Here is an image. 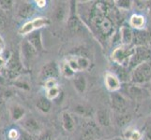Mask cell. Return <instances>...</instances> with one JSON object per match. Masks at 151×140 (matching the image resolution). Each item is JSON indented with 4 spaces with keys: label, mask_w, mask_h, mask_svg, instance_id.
I'll return each mask as SVG.
<instances>
[{
    "label": "cell",
    "mask_w": 151,
    "mask_h": 140,
    "mask_svg": "<svg viewBox=\"0 0 151 140\" xmlns=\"http://www.w3.org/2000/svg\"><path fill=\"white\" fill-rule=\"evenodd\" d=\"M35 29L32 25V23H31V21H28L25 23H24L22 26H21L18 30V33L21 35V36H24V37H27L29 34H31L32 32H34Z\"/></svg>",
    "instance_id": "32"
},
{
    "label": "cell",
    "mask_w": 151,
    "mask_h": 140,
    "mask_svg": "<svg viewBox=\"0 0 151 140\" xmlns=\"http://www.w3.org/2000/svg\"><path fill=\"white\" fill-rule=\"evenodd\" d=\"M5 107H6V106H5V100L2 97H0V120H1L4 115Z\"/></svg>",
    "instance_id": "40"
},
{
    "label": "cell",
    "mask_w": 151,
    "mask_h": 140,
    "mask_svg": "<svg viewBox=\"0 0 151 140\" xmlns=\"http://www.w3.org/2000/svg\"><path fill=\"white\" fill-rule=\"evenodd\" d=\"M72 84H73V87L78 95H83L86 92L87 88V80L85 76H83L82 74H76L72 79Z\"/></svg>",
    "instance_id": "19"
},
{
    "label": "cell",
    "mask_w": 151,
    "mask_h": 140,
    "mask_svg": "<svg viewBox=\"0 0 151 140\" xmlns=\"http://www.w3.org/2000/svg\"><path fill=\"white\" fill-rule=\"evenodd\" d=\"M0 44H1V45H5V43H4V39L2 38L1 36H0Z\"/></svg>",
    "instance_id": "45"
},
{
    "label": "cell",
    "mask_w": 151,
    "mask_h": 140,
    "mask_svg": "<svg viewBox=\"0 0 151 140\" xmlns=\"http://www.w3.org/2000/svg\"><path fill=\"white\" fill-rule=\"evenodd\" d=\"M111 104L112 107L114 109L116 113H124L126 112V108L128 107V100L125 96L117 92H111Z\"/></svg>",
    "instance_id": "10"
},
{
    "label": "cell",
    "mask_w": 151,
    "mask_h": 140,
    "mask_svg": "<svg viewBox=\"0 0 151 140\" xmlns=\"http://www.w3.org/2000/svg\"><path fill=\"white\" fill-rule=\"evenodd\" d=\"M6 25V17L2 13H0V28L4 27Z\"/></svg>",
    "instance_id": "41"
},
{
    "label": "cell",
    "mask_w": 151,
    "mask_h": 140,
    "mask_svg": "<svg viewBox=\"0 0 151 140\" xmlns=\"http://www.w3.org/2000/svg\"><path fill=\"white\" fill-rule=\"evenodd\" d=\"M38 55V53L35 50V49L31 46L27 39H24L21 43V54L25 61H31L33 60L36 56Z\"/></svg>",
    "instance_id": "18"
},
{
    "label": "cell",
    "mask_w": 151,
    "mask_h": 140,
    "mask_svg": "<svg viewBox=\"0 0 151 140\" xmlns=\"http://www.w3.org/2000/svg\"><path fill=\"white\" fill-rule=\"evenodd\" d=\"M25 39L28 41V43L33 47L37 53H42L44 50L43 41H42V35H41V30H36L28 36L25 37Z\"/></svg>",
    "instance_id": "11"
},
{
    "label": "cell",
    "mask_w": 151,
    "mask_h": 140,
    "mask_svg": "<svg viewBox=\"0 0 151 140\" xmlns=\"http://www.w3.org/2000/svg\"><path fill=\"white\" fill-rule=\"evenodd\" d=\"M52 106H53V103L48 98H46V96L40 97L37 100V102H36V107H37V109L44 114L49 113L51 111Z\"/></svg>",
    "instance_id": "24"
},
{
    "label": "cell",
    "mask_w": 151,
    "mask_h": 140,
    "mask_svg": "<svg viewBox=\"0 0 151 140\" xmlns=\"http://www.w3.org/2000/svg\"><path fill=\"white\" fill-rule=\"evenodd\" d=\"M129 79L134 85L141 86L147 84L151 80V61L144 62L133 67Z\"/></svg>",
    "instance_id": "2"
},
{
    "label": "cell",
    "mask_w": 151,
    "mask_h": 140,
    "mask_svg": "<svg viewBox=\"0 0 151 140\" xmlns=\"http://www.w3.org/2000/svg\"><path fill=\"white\" fill-rule=\"evenodd\" d=\"M147 24V19L143 14L135 13L129 18V26L134 30H144Z\"/></svg>",
    "instance_id": "21"
},
{
    "label": "cell",
    "mask_w": 151,
    "mask_h": 140,
    "mask_svg": "<svg viewBox=\"0 0 151 140\" xmlns=\"http://www.w3.org/2000/svg\"><path fill=\"white\" fill-rule=\"evenodd\" d=\"M61 140H63V139H61Z\"/></svg>",
    "instance_id": "48"
},
{
    "label": "cell",
    "mask_w": 151,
    "mask_h": 140,
    "mask_svg": "<svg viewBox=\"0 0 151 140\" xmlns=\"http://www.w3.org/2000/svg\"><path fill=\"white\" fill-rule=\"evenodd\" d=\"M131 115L129 114H127L126 112L124 113H116V118H114V121H116V123L117 124L118 126L123 127L125 125L131 122Z\"/></svg>",
    "instance_id": "30"
},
{
    "label": "cell",
    "mask_w": 151,
    "mask_h": 140,
    "mask_svg": "<svg viewBox=\"0 0 151 140\" xmlns=\"http://www.w3.org/2000/svg\"><path fill=\"white\" fill-rule=\"evenodd\" d=\"M147 136L148 139L151 140V126H149L148 129L147 130Z\"/></svg>",
    "instance_id": "42"
},
{
    "label": "cell",
    "mask_w": 151,
    "mask_h": 140,
    "mask_svg": "<svg viewBox=\"0 0 151 140\" xmlns=\"http://www.w3.org/2000/svg\"><path fill=\"white\" fill-rule=\"evenodd\" d=\"M0 10H1V9H0Z\"/></svg>",
    "instance_id": "49"
},
{
    "label": "cell",
    "mask_w": 151,
    "mask_h": 140,
    "mask_svg": "<svg viewBox=\"0 0 151 140\" xmlns=\"http://www.w3.org/2000/svg\"><path fill=\"white\" fill-rule=\"evenodd\" d=\"M119 38L121 45L131 46L132 45L133 39V30L129 25H122L119 29Z\"/></svg>",
    "instance_id": "17"
},
{
    "label": "cell",
    "mask_w": 151,
    "mask_h": 140,
    "mask_svg": "<svg viewBox=\"0 0 151 140\" xmlns=\"http://www.w3.org/2000/svg\"><path fill=\"white\" fill-rule=\"evenodd\" d=\"M151 43V33L144 30H133L132 46H145Z\"/></svg>",
    "instance_id": "13"
},
{
    "label": "cell",
    "mask_w": 151,
    "mask_h": 140,
    "mask_svg": "<svg viewBox=\"0 0 151 140\" xmlns=\"http://www.w3.org/2000/svg\"><path fill=\"white\" fill-rule=\"evenodd\" d=\"M72 111H73L76 115L80 117H84V118H92L93 116H95V113H96L95 109L91 106L87 105V104H84V103L76 104L73 107V108H72Z\"/></svg>",
    "instance_id": "16"
},
{
    "label": "cell",
    "mask_w": 151,
    "mask_h": 140,
    "mask_svg": "<svg viewBox=\"0 0 151 140\" xmlns=\"http://www.w3.org/2000/svg\"><path fill=\"white\" fill-rule=\"evenodd\" d=\"M43 84H44V87L47 90L48 89H51V88H53V87L58 86V85H57V80L56 79H49L47 80H45L43 82Z\"/></svg>",
    "instance_id": "36"
},
{
    "label": "cell",
    "mask_w": 151,
    "mask_h": 140,
    "mask_svg": "<svg viewBox=\"0 0 151 140\" xmlns=\"http://www.w3.org/2000/svg\"><path fill=\"white\" fill-rule=\"evenodd\" d=\"M60 76L59 65L55 61H50L42 65L40 71L39 77L41 81H45L49 79H56Z\"/></svg>",
    "instance_id": "5"
},
{
    "label": "cell",
    "mask_w": 151,
    "mask_h": 140,
    "mask_svg": "<svg viewBox=\"0 0 151 140\" xmlns=\"http://www.w3.org/2000/svg\"><path fill=\"white\" fill-rule=\"evenodd\" d=\"M108 140H121V139H120V138H117V137H116V138H114V139H108Z\"/></svg>",
    "instance_id": "47"
},
{
    "label": "cell",
    "mask_w": 151,
    "mask_h": 140,
    "mask_svg": "<svg viewBox=\"0 0 151 140\" xmlns=\"http://www.w3.org/2000/svg\"><path fill=\"white\" fill-rule=\"evenodd\" d=\"M127 92H128L129 96L134 100L142 99V98H144L148 93L145 90H143L141 87H139L137 85H134V84L129 85L127 88Z\"/></svg>",
    "instance_id": "23"
},
{
    "label": "cell",
    "mask_w": 151,
    "mask_h": 140,
    "mask_svg": "<svg viewBox=\"0 0 151 140\" xmlns=\"http://www.w3.org/2000/svg\"><path fill=\"white\" fill-rule=\"evenodd\" d=\"M7 73L10 79H16L23 70V62L20 59L19 53H12L9 56L6 65Z\"/></svg>",
    "instance_id": "7"
},
{
    "label": "cell",
    "mask_w": 151,
    "mask_h": 140,
    "mask_svg": "<svg viewBox=\"0 0 151 140\" xmlns=\"http://www.w3.org/2000/svg\"><path fill=\"white\" fill-rule=\"evenodd\" d=\"M37 140H54V136L49 131H46L44 133H41Z\"/></svg>",
    "instance_id": "37"
},
{
    "label": "cell",
    "mask_w": 151,
    "mask_h": 140,
    "mask_svg": "<svg viewBox=\"0 0 151 140\" xmlns=\"http://www.w3.org/2000/svg\"><path fill=\"white\" fill-rule=\"evenodd\" d=\"M148 91H147V92H148V95H150V97H151V80L148 82Z\"/></svg>",
    "instance_id": "43"
},
{
    "label": "cell",
    "mask_w": 151,
    "mask_h": 140,
    "mask_svg": "<svg viewBox=\"0 0 151 140\" xmlns=\"http://www.w3.org/2000/svg\"><path fill=\"white\" fill-rule=\"evenodd\" d=\"M70 3L69 16H68V27L71 33H78L84 28V23L81 21L79 15L77 14L76 2L71 1Z\"/></svg>",
    "instance_id": "4"
},
{
    "label": "cell",
    "mask_w": 151,
    "mask_h": 140,
    "mask_svg": "<svg viewBox=\"0 0 151 140\" xmlns=\"http://www.w3.org/2000/svg\"><path fill=\"white\" fill-rule=\"evenodd\" d=\"M92 25L96 28L97 32L102 38H111L114 34V25L113 21L108 17V15H97L89 17Z\"/></svg>",
    "instance_id": "1"
},
{
    "label": "cell",
    "mask_w": 151,
    "mask_h": 140,
    "mask_svg": "<svg viewBox=\"0 0 151 140\" xmlns=\"http://www.w3.org/2000/svg\"><path fill=\"white\" fill-rule=\"evenodd\" d=\"M36 12V8L35 5L32 4V2L28 1H24L22 2L17 9V16L20 19L27 20L32 17Z\"/></svg>",
    "instance_id": "14"
},
{
    "label": "cell",
    "mask_w": 151,
    "mask_h": 140,
    "mask_svg": "<svg viewBox=\"0 0 151 140\" xmlns=\"http://www.w3.org/2000/svg\"><path fill=\"white\" fill-rule=\"evenodd\" d=\"M75 60L77 62V65H78V72L80 71H86L90 67L91 62L88 57L86 55H76Z\"/></svg>",
    "instance_id": "26"
},
{
    "label": "cell",
    "mask_w": 151,
    "mask_h": 140,
    "mask_svg": "<svg viewBox=\"0 0 151 140\" xmlns=\"http://www.w3.org/2000/svg\"><path fill=\"white\" fill-rule=\"evenodd\" d=\"M134 53V46H124L120 45L116 48L112 53L111 58L114 63L120 66H129V61Z\"/></svg>",
    "instance_id": "3"
},
{
    "label": "cell",
    "mask_w": 151,
    "mask_h": 140,
    "mask_svg": "<svg viewBox=\"0 0 151 140\" xmlns=\"http://www.w3.org/2000/svg\"><path fill=\"white\" fill-rule=\"evenodd\" d=\"M14 1L12 0H0V9L1 10H9L12 8Z\"/></svg>",
    "instance_id": "35"
},
{
    "label": "cell",
    "mask_w": 151,
    "mask_h": 140,
    "mask_svg": "<svg viewBox=\"0 0 151 140\" xmlns=\"http://www.w3.org/2000/svg\"><path fill=\"white\" fill-rule=\"evenodd\" d=\"M59 71H60V75H62L64 77H66V79H73V77L76 75V73L70 68L66 61L62 62L60 64Z\"/></svg>",
    "instance_id": "28"
},
{
    "label": "cell",
    "mask_w": 151,
    "mask_h": 140,
    "mask_svg": "<svg viewBox=\"0 0 151 140\" xmlns=\"http://www.w3.org/2000/svg\"><path fill=\"white\" fill-rule=\"evenodd\" d=\"M4 48H5V45H1V44H0V56H1V55H2V53H3Z\"/></svg>",
    "instance_id": "44"
},
{
    "label": "cell",
    "mask_w": 151,
    "mask_h": 140,
    "mask_svg": "<svg viewBox=\"0 0 151 140\" xmlns=\"http://www.w3.org/2000/svg\"><path fill=\"white\" fill-rule=\"evenodd\" d=\"M61 124L65 131L71 133L74 131L75 121L71 114L68 111H63L61 113Z\"/></svg>",
    "instance_id": "20"
},
{
    "label": "cell",
    "mask_w": 151,
    "mask_h": 140,
    "mask_svg": "<svg viewBox=\"0 0 151 140\" xmlns=\"http://www.w3.org/2000/svg\"><path fill=\"white\" fill-rule=\"evenodd\" d=\"M151 59V50L145 46H138L134 47V53L129 61V66H132V68L136 65L144 63V62H148Z\"/></svg>",
    "instance_id": "6"
},
{
    "label": "cell",
    "mask_w": 151,
    "mask_h": 140,
    "mask_svg": "<svg viewBox=\"0 0 151 140\" xmlns=\"http://www.w3.org/2000/svg\"><path fill=\"white\" fill-rule=\"evenodd\" d=\"M21 123V126L23 127L24 131H25L27 133L30 134L31 136L33 134H41V126H40V123L39 122L38 120L33 116H25L22 121L20 122Z\"/></svg>",
    "instance_id": "8"
},
{
    "label": "cell",
    "mask_w": 151,
    "mask_h": 140,
    "mask_svg": "<svg viewBox=\"0 0 151 140\" xmlns=\"http://www.w3.org/2000/svg\"><path fill=\"white\" fill-rule=\"evenodd\" d=\"M104 84H105L106 89L109 92H116L120 90L121 80L113 72H107L105 76H104Z\"/></svg>",
    "instance_id": "12"
},
{
    "label": "cell",
    "mask_w": 151,
    "mask_h": 140,
    "mask_svg": "<svg viewBox=\"0 0 151 140\" xmlns=\"http://www.w3.org/2000/svg\"><path fill=\"white\" fill-rule=\"evenodd\" d=\"M9 114L13 122H21L27 116L25 108L19 104H12L9 107Z\"/></svg>",
    "instance_id": "15"
},
{
    "label": "cell",
    "mask_w": 151,
    "mask_h": 140,
    "mask_svg": "<svg viewBox=\"0 0 151 140\" xmlns=\"http://www.w3.org/2000/svg\"><path fill=\"white\" fill-rule=\"evenodd\" d=\"M14 85L16 86V87L21 88V89H23V90H29V85L25 81L17 80L16 82H14Z\"/></svg>",
    "instance_id": "38"
},
{
    "label": "cell",
    "mask_w": 151,
    "mask_h": 140,
    "mask_svg": "<svg viewBox=\"0 0 151 140\" xmlns=\"http://www.w3.org/2000/svg\"><path fill=\"white\" fill-rule=\"evenodd\" d=\"M101 136V131L98 125L93 122L86 123L81 131V137L83 140H97Z\"/></svg>",
    "instance_id": "9"
},
{
    "label": "cell",
    "mask_w": 151,
    "mask_h": 140,
    "mask_svg": "<svg viewBox=\"0 0 151 140\" xmlns=\"http://www.w3.org/2000/svg\"><path fill=\"white\" fill-rule=\"evenodd\" d=\"M97 122L100 126L109 127L112 123L111 116L106 109H98L95 113Z\"/></svg>",
    "instance_id": "22"
},
{
    "label": "cell",
    "mask_w": 151,
    "mask_h": 140,
    "mask_svg": "<svg viewBox=\"0 0 151 140\" xmlns=\"http://www.w3.org/2000/svg\"><path fill=\"white\" fill-rule=\"evenodd\" d=\"M34 3L35 7H37L38 9H44L47 6V1L46 0H36V1H34Z\"/></svg>",
    "instance_id": "39"
},
{
    "label": "cell",
    "mask_w": 151,
    "mask_h": 140,
    "mask_svg": "<svg viewBox=\"0 0 151 140\" xmlns=\"http://www.w3.org/2000/svg\"><path fill=\"white\" fill-rule=\"evenodd\" d=\"M60 95V89L58 86L56 87H53L51 89H48L47 92H46V98H48L49 100L53 101L55 99H56L57 97Z\"/></svg>",
    "instance_id": "33"
},
{
    "label": "cell",
    "mask_w": 151,
    "mask_h": 140,
    "mask_svg": "<svg viewBox=\"0 0 151 140\" xmlns=\"http://www.w3.org/2000/svg\"><path fill=\"white\" fill-rule=\"evenodd\" d=\"M54 17L55 20L57 21V22H63L65 20V18L67 17V9L63 4H59L56 6L55 9Z\"/></svg>",
    "instance_id": "29"
},
{
    "label": "cell",
    "mask_w": 151,
    "mask_h": 140,
    "mask_svg": "<svg viewBox=\"0 0 151 140\" xmlns=\"http://www.w3.org/2000/svg\"><path fill=\"white\" fill-rule=\"evenodd\" d=\"M0 140H4V137H3V134L2 132L0 131Z\"/></svg>",
    "instance_id": "46"
},
{
    "label": "cell",
    "mask_w": 151,
    "mask_h": 140,
    "mask_svg": "<svg viewBox=\"0 0 151 140\" xmlns=\"http://www.w3.org/2000/svg\"><path fill=\"white\" fill-rule=\"evenodd\" d=\"M123 136L127 140H142L143 134L133 127H128L123 133Z\"/></svg>",
    "instance_id": "25"
},
{
    "label": "cell",
    "mask_w": 151,
    "mask_h": 140,
    "mask_svg": "<svg viewBox=\"0 0 151 140\" xmlns=\"http://www.w3.org/2000/svg\"><path fill=\"white\" fill-rule=\"evenodd\" d=\"M7 136L9 140H19L21 137V131L17 128H10L8 131Z\"/></svg>",
    "instance_id": "34"
},
{
    "label": "cell",
    "mask_w": 151,
    "mask_h": 140,
    "mask_svg": "<svg viewBox=\"0 0 151 140\" xmlns=\"http://www.w3.org/2000/svg\"><path fill=\"white\" fill-rule=\"evenodd\" d=\"M33 27L36 30H41L44 27H47L51 24V21L46 17H37L31 20Z\"/></svg>",
    "instance_id": "27"
},
{
    "label": "cell",
    "mask_w": 151,
    "mask_h": 140,
    "mask_svg": "<svg viewBox=\"0 0 151 140\" xmlns=\"http://www.w3.org/2000/svg\"><path fill=\"white\" fill-rule=\"evenodd\" d=\"M114 3L118 9L125 10V11H128L133 6V1H131V0H116Z\"/></svg>",
    "instance_id": "31"
}]
</instances>
